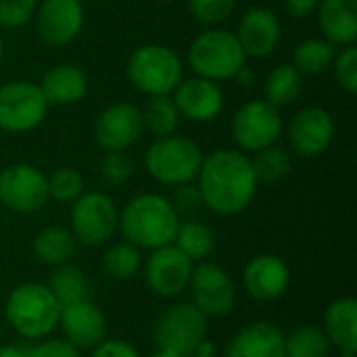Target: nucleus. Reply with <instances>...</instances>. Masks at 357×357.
I'll list each match as a JSON object with an SVG mask.
<instances>
[{
  "mask_svg": "<svg viewBox=\"0 0 357 357\" xmlns=\"http://www.w3.org/2000/svg\"><path fill=\"white\" fill-rule=\"evenodd\" d=\"M195 184L203 207L218 215H238L253 203L259 182L247 153L220 149L203 157Z\"/></svg>",
  "mask_w": 357,
  "mask_h": 357,
  "instance_id": "1",
  "label": "nucleus"
},
{
  "mask_svg": "<svg viewBox=\"0 0 357 357\" xmlns=\"http://www.w3.org/2000/svg\"><path fill=\"white\" fill-rule=\"evenodd\" d=\"M178 226L180 218L174 211L169 199L155 192H144L130 199L119 211L117 222V228L121 230L123 238L140 251H153L174 243Z\"/></svg>",
  "mask_w": 357,
  "mask_h": 357,
  "instance_id": "2",
  "label": "nucleus"
},
{
  "mask_svg": "<svg viewBox=\"0 0 357 357\" xmlns=\"http://www.w3.org/2000/svg\"><path fill=\"white\" fill-rule=\"evenodd\" d=\"M4 316L19 337L40 341L59 326L61 303L46 284L23 282L8 293Z\"/></svg>",
  "mask_w": 357,
  "mask_h": 357,
  "instance_id": "3",
  "label": "nucleus"
},
{
  "mask_svg": "<svg viewBox=\"0 0 357 357\" xmlns=\"http://www.w3.org/2000/svg\"><path fill=\"white\" fill-rule=\"evenodd\" d=\"M245 63L247 54L238 38L234 31L222 27L205 29L190 42L188 48V65L192 73L218 84L224 79H234Z\"/></svg>",
  "mask_w": 357,
  "mask_h": 357,
  "instance_id": "4",
  "label": "nucleus"
},
{
  "mask_svg": "<svg viewBox=\"0 0 357 357\" xmlns=\"http://www.w3.org/2000/svg\"><path fill=\"white\" fill-rule=\"evenodd\" d=\"M130 84L146 96L172 94L184 79L182 59L167 44H142L128 59Z\"/></svg>",
  "mask_w": 357,
  "mask_h": 357,
  "instance_id": "5",
  "label": "nucleus"
},
{
  "mask_svg": "<svg viewBox=\"0 0 357 357\" xmlns=\"http://www.w3.org/2000/svg\"><path fill=\"white\" fill-rule=\"evenodd\" d=\"M203 149L186 136H163L144 153V167L153 180L163 186H180L195 182L203 163Z\"/></svg>",
  "mask_w": 357,
  "mask_h": 357,
  "instance_id": "6",
  "label": "nucleus"
},
{
  "mask_svg": "<svg viewBox=\"0 0 357 357\" xmlns=\"http://www.w3.org/2000/svg\"><path fill=\"white\" fill-rule=\"evenodd\" d=\"M119 211L113 199L100 190L82 192L69 213V230L73 238L86 247L105 245L117 230Z\"/></svg>",
  "mask_w": 357,
  "mask_h": 357,
  "instance_id": "7",
  "label": "nucleus"
},
{
  "mask_svg": "<svg viewBox=\"0 0 357 357\" xmlns=\"http://www.w3.org/2000/svg\"><path fill=\"white\" fill-rule=\"evenodd\" d=\"M153 337L159 349L190 357L197 345L207 339V316L192 301L176 303L159 316Z\"/></svg>",
  "mask_w": 357,
  "mask_h": 357,
  "instance_id": "8",
  "label": "nucleus"
},
{
  "mask_svg": "<svg viewBox=\"0 0 357 357\" xmlns=\"http://www.w3.org/2000/svg\"><path fill=\"white\" fill-rule=\"evenodd\" d=\"M48 113V102L38 84L13 79L0 86V130L6 134H27L36 130Z\"/></svg>",
  "mask_w": 357,
  "mask_h": 357,
  "instance_id": "9",
  "label": "nucleus"
},
{
  "mask_svg": "<svg viewBox=\"0 0 357 357\" xmlns=\"http://www.w3.org/2000/svg\"><path fill=\"white\" fill-rule=\"evenodd\" d=\"M232 138L243 153H257L278 142L282 134L280 109L266 98L245 102L232 117Z\"/></svg>",
  "mask_w": 357,
  "mask_h": 357,
  "instance_id": "10",
  "label": "nucleus"
},
{
  "mask_svg": "<svg viewBox=\"0 0 357 357\" xmlns=\"http://www.w3.org/2000/svg\"><path fill=\"white\" fill-rule=\"evenodd\" d=\"M48 176L31 163H13L0 172V203L15 213H36L48 203Z\"/></svg>",
  "mask_w": 357,
  "mask_h": 357,
  "instance_id": "11",
  "label": "nucleus"
},
{
  "mask_svg": "<svg viewBox=\"0 0 357 357\" xmlns=\"http://www.w3.org/2000/svg\"><path fill=\"white\" fill-rule=\"evenodd\" d=\"M192 303L207 318H222L232 312L236 303V287L228 270L213 261H201L192 268L190 284Z\"/></svg>",
  "mask_w": 357,
  "mask_h": 357,
  "instance_id": "12",
  "label": "nucleus"
},
{
  "mask_svg": "<svg viewBox=\"0 0 357 357\" xmlns=\"http://www.w3.org/2000/svg\"><path fill=\"white\" fill-rule=\"evenodd\" d=\"M144 134L142 111L132 102H113L94 119V140L105 151H126Z\"/></svg>",
  "mask_w": 357,
  "mask_h": 357,
  "instance_id": "13",
  "label": "nucleus"
},
{
  "mask_svg": "<svg viewBox=\"0 0 357 357\" xmlns=\"http://www.w3.org/2000/svg\"><path fill=\"white\" fill-rule=\"evenodd\" d=\"M192 268V261L174 243H169L151 251L144 266V278L155 295L178 297L188 289Z\"/></svg>",
  "mask_w": 357,
  "mask_h": 357,
  "instance_id": "14",
  "label": "nucleus"
},
{
  "mask_svg": "<svg viewBox=\"0 0 357 357\" xmlns=\"http://www.w3.org/2000/svg\"><path fill=\"white\" fill-rule=\"evenodd\" d=\"M335 117L324 107H303L295 113L289 126V144L299 157H318L326 153L335 140Z\"/></svg>",
  "mask_w": 357,
  "mask_h": 357,
  "instance_id": "15",
  "label": "nucleus"
},
{
  "mask_svg": "<svg viewBox=\"0 0 357 357\" xmlns=\"http://www.w3.org/2000/svg\"><path fill=\"white\" fill-rule=\"evenodd\" d=\"M84 19V2L79 0H42L36 6L33 25L42 42L65 46L82 33Z\"/></svg>",
  "mask_w": 357,
  "mask_h": 357,
  "instance_id": "16",
  "label": "nucleus"
},
{
  "mask_svg": "<svg viewBox=\"0 0 357 357\" xmlns=\"http://www.w3.org/2000/svg\"><path fill=\"white\" fill-rule=\"evenodd\" d=\"M180 117L192 123H209L224 109V90L218 82L205 77H184L172 92Z\"/></svg>",
  "mask_w": 357,
  "mask_h": 357,
  "instance_id": "17",
  "label": "nucleus"
},
{
  "mask_svg": "<svg viewBox=\"0 0 357 357\" xmlns=\"http://www.w3.org/2000/svg\"><path fill=\"white\" fill-rule=\"evenodd\" d=\"M234 36L238 38L247 59H266L280 44L282 23L272 8L253 6L241 17Z\"/></svg>",
  "mask_w": 357,
  "mask_h": 357,
  "instance_id": "18",
  "label": "nucleus"
},
{
  "mask_svg": "<svg viewBox=\"0 0 357 357\" xmlns=\"http://www.w3.org/2000/svg\"><path fill=\"white\" fill-rule=\"evenodd\" d=\"M59 326L65 335V341L77 349H94L107 339V318L90 299L63 305Z\"/></svg>",
  "mask_w": 357,
  "mask_h": 357,
  "instance_id": "19",
  "label": "nucleus"
},
{
  "mask_svg": "<svg viewBox=\"0 0 357 357\" xmlns=\"http://www.w3.org/2000/svg\"><path fill=\"white\" fill-rule=\"evenodd\" d=\"M245 291L257 301L280 299L291 284V270L282 257L264 253L253 257L243 274Z\"/></svg>",
  "mask_w": 357,
  "mask_h": 357,
  "instance_id": "20",
  "label": "nucleus"
},
{
  "mask_svg": "<svg viewBox=\"0 0 357 357\" xmlns=\"http://www.w3.org/2000/svg\"><path fill=\"white\" fill-rule=\"evenodd\" d=\"M226 357H284V333L272 322H251L230 339Z\"/></svg>",
  "mask_w": 357,
  "mask_h": 357,
  "instance_id": "21",
  "label": "nucleus"
},
{
  "mask_svg": "<svg viewBox=\"0 0 357 357\" xmlns=\"http://www.w3.org/2000/svg\"><path fill=\"white\" fill-rule=\"evenodd\" d=\"M48 107H71L77 105L86 94H88V77L84 69L71 63H61L50 67L42 82L38 84Z\"/></svg>",
  "mask_w": 357,
  "mask_h": 357,
  "instance_id": "22",
  "label": "nucleus"
},
{
  "mask_svg": "<svg viewBox=\"0 0 357 357\" xmlns=\"http://www.w3.org/2000/svg\"><path fill=\"white\" fill-rule=\"evenodd\" d=\"M316 17L324 40L335 46L356 44L357 0H320Z\"/></svg>",
  "mask_w": 357,
  "mask_h": 357,
  "instance_id": "23",
  "label": "nucleus"
},
{
  "mask_svg": "<svg viewBox=\"0 0 357 357\" xmlns=\"http://www.w3.org/2000/svg\"><path fill=\"white\" fill-rule=\"evenodd\" d=\"M324 335L341 354H357V301L341 297L324 314Z\"/></svg>",
  "mask_w": 357,
  "mask_h": 357,
  "instance_id": "24",
  "label": "nucleus"
},
{
  "mask_svg": "<svg viewBox=\"0 0 357 357\" xmlns=\"http://www.w3.org/2000/svg\"><path fill=\"white\" fill-rule=\"evenodd\" d=\"M33 255L46 266H63L75 255L77 241L73 238L71 230L61 226H48L40 230L33 238Z\"/></svg>",
  "mask_w": 357,
  "mask_h": 357,
  "instance_id": "25",
  "label": "nucleus"
},
{
  "mask_svg": "<svg viewBox=\"0 0 357 357\" xmlns=\"http://www.w3.org/2000/svg\"><path fill=\"white\" fill-rule=\"evenodd\" d=\"M301 92H303V75L297 71L293 63L276 65L264 82V98L278 109L293 105L301 96Z\"/></svg>",
  "mask_w": 357,
  "mask_h": 357,
  "instance_id": "26",
  "label": "nucleus"
},
{
  "mask_svg": "<svg viewBox=\"0 0 357 357\" xmlns=\"http://www.w3.org/2000/svg\"><path fill=\"white\" fill-rule=\"evenodd\" d=\"M335 44L324 38H305L295 46L293 65L301 75H320L333 67L335 61Z\"/></svg>",
  "mask_w": 357,
  "mask_h": 357,
  "instance_id": "27",
  "label": "nucleus"
},
{
  "mask_svg": "<svg viewBox=\"0 0 357 357\" xmlns=\"http://www.w3.org/2000/svg\"><path fill=\"white\" fill-rule=\"evenodd\" d=\"M46 287L50 289L54 299L61 303V307L69 305V303L90 299L88 297L90 295V284H88L86 274L77 266H71V264L56 266Z\"/></svg>",
  "mask_w": 357,
  "mask_h": 357,
  "instance_id": "28",
  "label": "nucleus"
},
{
  "mask_svg": "<svg viewBox=\"0 0 357 357\" xmlns=\"http://www.w3.org/2000/svg\"><path fill=\"white\" fill-rule=\"evenodd\" d=\"M174 245L190 259V261H203L213 253L215 247V234L209 226L197 220L180 222L178 232L174 236Z\"/></svg>",
  "mask_w": 357,
  "mask_h": 357,
  "instance_id": "29",
  "label": "nucleus"
},
{
  "mask_svg": "<svg viewBox=\"0 0 357 357\" xmlns=\"http://www.w3.org/2000/svg\"><path fill=\"white\" fill-rule=\"evenodd\" d=\"M142 111V123L144 130L151 132L155 138H163V136H172L176 134L178 126H180V113L174 105L172 94L165 96H149L144 109Z\"/></svg>",
  "mask_w": 357,
  "mask_h": 357,
  "instance_id": "30",
  "label": "nucleus"
},
{
  "mask_svg": "<svg viewBox=\"0 0 357 357\" xmlns=\"http://www.w3.org/2000/svg\"><path fill=\"white\" fill-rule=\"evenodd\" d=\"M331 341L320 326L303 324L284 335V357H328Z\"/></svg>",
  "mask_w": 357,
  "mask_h": 357,
  "instance_id": "31",
  "label": "nucleus"
},
{
  "mask_svg": "<svg viewBox=\"0 0 357 357\" xmlns=\"http://www.w3.org/2000/svg\"><path fill=\"white\" fill-rule=\"evenodd\" d=\"M251 165H253L257 182L276 184V182L284 180L291 174L293 157H291V153L284 146L272 144V146H266V149L253 153Z\"/></svg>",
  "mask_w": 357,
  "mask_h": 357,
  "instance_id": "32",
  "label": "nucleus"
},
{
  "mask_svg": "<svg viewBox=\"0 0 357 357\" xmlns=\"http://www.w3.org/2000/svg\"><path fill=\"white\" fill-rule=\"evenodd\" d=\"M140 268H142L140 249L128 241L115 243L102 253V270L113 280H132L140 272Z\"/></svg>",
  "mask_w": 357,
  "mask_h": 357,
  "instance_id": "33",
  "label": "nucleus"
},
{
  "mask_svg": "<svg viewBox=\"0 0 357 357\" xmlns=\"http://www.w3.org/2000/svg\"><path fill=\"white\" fill-rule=\"evenodd\" d=\"M84 192V178L73 167H59L48 176V195L61 203H73Z\"/></svg>",
  "mask_w": 357,
  "mask_h": 357,
  "instance_id": "34",
  "label": "nucleus"
},
{
  "mask_svg": "<svg viewBox=\"0 0 357 357\" xmlns=\"http://www.w3.org/2000/svg\"><path fill=\"white\" fill-rule=\"evenodd\" d=\"M98 169H100L102 182H107L113 188H119L130 182L134 174V163L123 151H111V153H105Z\"/></svg>",
  "mask_w": 357,
  "mask_h": 357,
  "instance_id": "35",
  "label": "nucleus"
},
{
  "mask_svg": "<svg viewBox=\"0 0 357 357\" xmlns=\"http://www.w3.org/2000/svg\"><path fill=\"white\" fill-rule=\"evenodd\" d=\"M188 8L199 23L220 25L236 8V0H188Z\"/></svg>",
  "mask_w": 357,
  "mask_h": 357,
  "instance_id": "36",
  "label": "nucleus"
},
{
  "mask_svg": "<svg viewBox=\"0 0 357 357\" xmlns=\"http://www.w3.org/2000/svg\"><path fill=\"white\" fill-rule=\"evenodd\" d=\"M337 84L347 92V94H356L357 92V46H343V50L339 54H335L333 67Z\"/></svg>",
  "mask_w": 357,
  "mask_h": 357,
  "instance_id": "37",
  "label": "nucleus"
},
{
  "mask_svg": "<svg viewBox=\"0 0 357 357\" xmlns=\"http://www.w3.org/2000/svg\"><path fill=\"white\" fill-rule=\"evenodd\" d=\"M38 0H0V29H17L33 21Z\"/></svg>",
  "mask_w": 357,
  "mask_h": 357,
  "instance_id": "38",
  "label": "nucleus"
},
{
  "mask_svg": "<svg viewBox=\"0 0 357 357\" xmlns=\"http://www.w3.org/2000/svg\"><path fill=\"white\" fill-rule=\"evenodd\" d=\"M169 203H172L174 211L178 213V218H192L203 209V199H201V192L195 182L174 186V195H172Z\"/></svg>",
  "mask_w": 357,
  "mask_h": 357,
  "instance_id": "39",
  "label": "nucleus"
},
{
  "mask_svg": "<svg viewBox=\"0 0 357 357\" xmlns=\"http://www.w3.org/2000/svg\"><path fill=\"white\" fill-rule=\"evenodd\" d=\"M27 357H82V354L65 339H46L27 349Z\"/></svg>",
  "mask_w": 357,
  "mask_h": 357,
  "instance_id": "40",
  "label": "nucleus"
},
{
  "mask_svg": "<svg viewBox=\"0 0 357 357\" xmlns=\"http://www.w3.org/2000/svg\"><path fill=\"white\" fill-rule=\"evenodd\" d=\"M92 357H140L134 345L119 339H105L92 349Z\"/></svg>",
  "mask_w": 357,
  "mask_h": 357,
  "instance_id": "41",
  "label": "nucleus"
},
{
  "mask_svg": "<svg viewBox=\"0 0 357 357\" xmlns=\"http://www.w3.org/2000/svg\"><path fill=\"white\" fill-rule=\"evenodd\" d=\"M284 10L295 19H305L316 13L320 0H282Z\"/></svg>",
  "mask_w": 357,
  "mask_h": 357,
  "instance_id": "42",
  "label": "nucleus"
},
{
  "mask_svg": "<svg viewBox=\"0 0 357 357\" xmlns=\"http://www.w3.org/2000/svg\"><path fill=\"white\" fill-rule=\"evenodd\" d=\"M0 357H27V351L17 345H0Z\"/></svg>",
  "mask_w": 357,
  "mask_h": 357,
  "instance_id": "43",
  "label": "nucleus"
},
{
  "mask_svg": "<svg viewBox=\"0 0 357 357\" xmlns=\"http://www.w3.org/2000/svg\"><path fill=\"white\" fill-rule=\"evenodd\" d=\"M151 357H180L178 354H174V351H167V349H157L155 354Z\"/></svg>",
  "mask_w": 357,
  "mask_h": 357,
  "instance_id": "44",
  "label": "nucleus"
},
{
  "mask_svg": "<svg viewBox=\"0 0 357 357\" xmlns=\"http://www.w3.org/2000/svg\"><path fill=\"white\" fill-rule=\"evenodd\" d=\"M2 56H4V38H2V31H0V63H2Z\"/></svg>",
  "mask_w": 357,
  "mask_h": 357,
  "instance_id": "45",
  "label": "nucleus"
},
{
  "mask_svg": "<svg viewBox=\"0 0 357 357\" xmlns=\"http://www.w3.org/2000/svg\"><path fill=\"white\" fill-rule=\"evenodd\" d=\"M155 2H161V4H169V2H176V0H155Z\"/></svg>",
  "mask_w": 357,
  "mask_h": 357,
  "instance_id": "46",
  "label": "nucleus"
},
{
  "mask_svg": "<svg viewBox=\"0 0 357 357\" xmlns=\"http://www.w3.org/2000/svg\"><path fill=\"white\" fill-rule=\"evenodd\" d=\"M339 357H356V354H341Z\"/></svg>",
  "mask_w": 357,
  "mask_h": 357,
  "instance_id": "47",
  "label": "nucleus"
},
{
  "mask_svg": "<svg viewBox=\"0 0 357 357\" xmlns=\"http://www.w3.org/2000/svg\"><path fill=\"white\" fill-rule=\"evenodd\" d=\"M79 2H100V0H79Z\"/></svg>",
  "mask_w": 357,
  "mask_h": 357,
  "instance_id": "48",
  "label": "nucleus"
},
{
  "mask_svg": "<svg viewBox=\"0 0 357 357\" xmlns=\"http://www.w3.org/2000/svg\"><path fill=\"white\" fill-rule=\"evenodd\" d=\"M190 357H205V356H190ZM209 357H218V356H209Z\"/></svg>",
  "mask_w": 357,
  "mask_h": 357,
  "instance_id": "49",
  "label": "nucleus"
},
{
  "mask_svg": "<svg viewBox=\"0 0 357 357\" xmlns=\"http://www.w3.org/2000/svg\"><path fill=\"white\" fill-rule=\"evenodd\" d=\"M0 335H2V322H0Z\"/></svg>",
  "mask_w": 357,
  "mask_h": 357,
  "instance_id": "50",
  "label": "nucleus"
}]
</instances>
